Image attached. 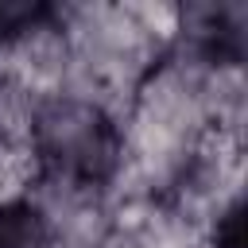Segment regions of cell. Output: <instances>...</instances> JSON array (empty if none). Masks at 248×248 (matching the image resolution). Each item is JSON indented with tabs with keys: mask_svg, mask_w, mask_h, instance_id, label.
<instances>
[{
	"mask_svg": "<svg viewBox=\"0 0 248 248\" xmlns=\"http://www.w3.org/2000/svg\"><path fill=\"white\" fill-rule=\"evenodd\" d=\"M23 147L35 163V186L101 198L128 167L132 140L108 97L50 85L31 93L23 112Z\"/></svg>",
	"mask_w": 248,
	"mask_h": 248,
	"instance_id": "obj_1",
	"label": "cell"
},
{
	"mask_svg": "<svg viewBox=\"0 0 248 248\" xmlns=\"http://www.w3.org/2000/svg\"><path fill=\"white\" fill-rule=\"evenodd\" d=\"M0 248H62L54 217L35 190L0 198Z\"/></svg>",
	"mask_w": 248,
	"mask_h": 248,
	"instance_id": "obj_2",
	"label": "cell"
},
{
	"mask_svg": "<svg viewBox=\"0 0 248 248\" xmlns=\"http://www.w3.org/2000/svg\"><path fill=\"white\" fill-rule=\"evenodd\" d=\"M205 248H244V198L232 190L225 202H217L209 225H205Z\"/></svg>",
	"mask_w": 248,
	"mask_h": 248,
	"instance_id": "obj_3",
	"label": "cell"
}]
</instances>
